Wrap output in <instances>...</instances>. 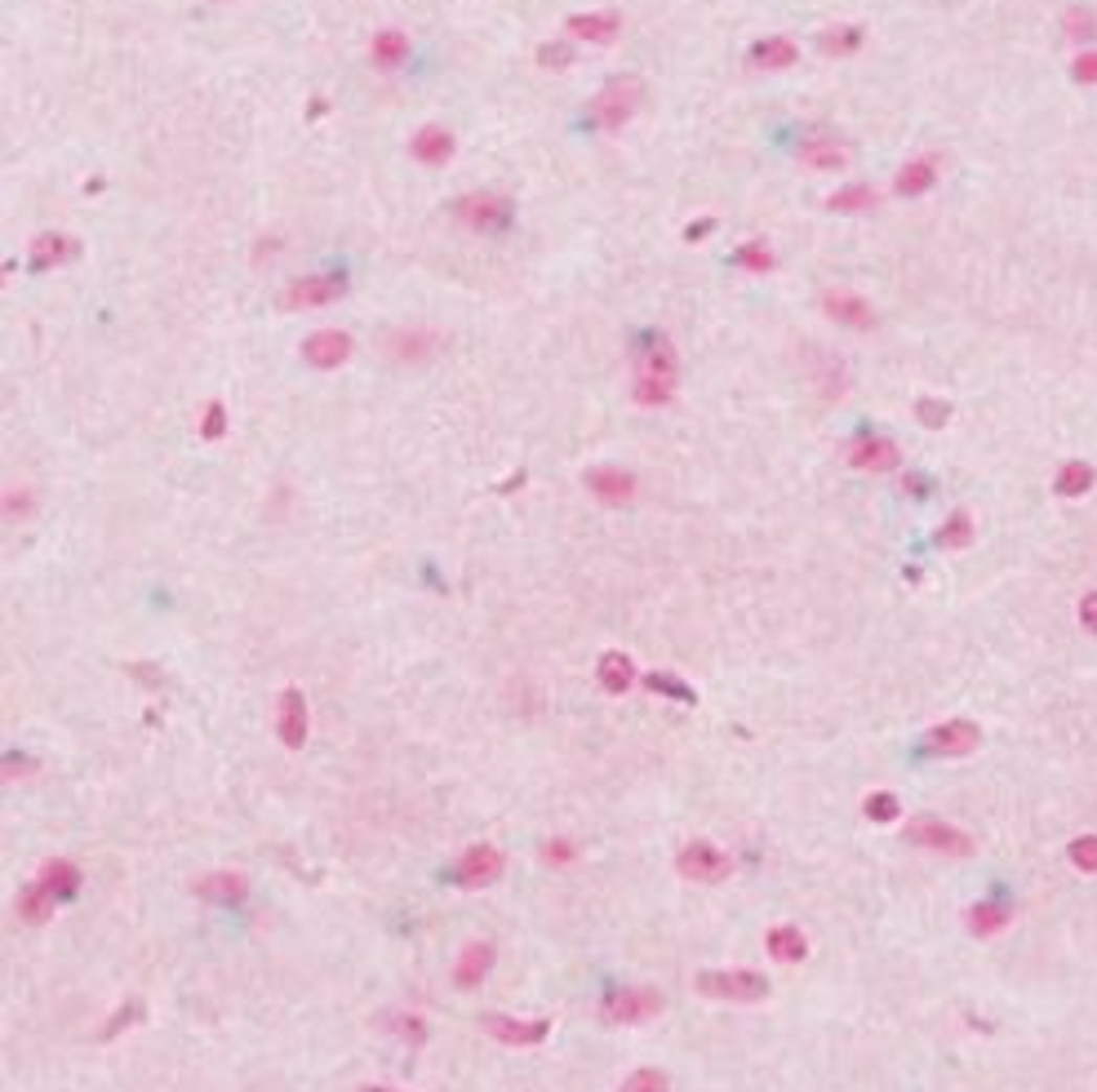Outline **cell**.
<instances>
[{
  "mask_svg": "<svg viewBox=\"0 0 1097 1092\" xmlns=\"http://www.w3.org/2000/svg\"><path fill=\"white\" fill-rule=\"evenodd\" d=\"M680 387V355L666 333H649L636 351V400L640 405H672Z\"/></svg>",
  "mask_w": 1097,
  "mask_h": 1092,
  "instance_id": "obj_1",
  "label": "cell"
},
{
  "mask_svg": "<svg viewBox=\"0 0 1097 1092\" xmlns=\"http://www.w3.org/2000/svg\"><path fill=\"white\" fill-rule=\"evenodd\" d=\"M698 995L702 1000H724V1004H760L769 1000V977L751 968H706L698 973Z\"/></svg>",
  "mask_w": 1097,
  "mask_h": 1092,
  "instance_id": "obj_2",
  "label": "cell"
},
{
  "mask_svg": "<svg viewBox=\"0 0 1097 1092\" xmlns=\"http://www.w3.org/2000/svg\"><path fill=\"white\" fill-rule=\"evenodd\" d=\"M906 839L916 844V849H928V853H942V857H969L973 853V835L960 831V826L942 822L934 813H920L906 822Z\"/></svg>",
  "mask_w": 1097,
  "mask_h": 1092,
  "instance_id": "obj_3",
  "label": "cell"
},
{
  "mask_svg": "<svg viewBox=\"0 0 1097 1092\" xmlns=\"http://www.w3.org/2000/svg\"><path fill=\"white\" fill-rule=\"evenodd\" d=\"M454 218H458L467 232H476V236H498V232L511 227V200H507V196H493V192L458 196Z\"/></svg>",
  "mask_w": 1097,
  "mask_h": 1092,
  "instance_id": "obj_4",
  "label": "cell"
},
{
  "mask_svg": "<svg viewBox=\"0 0 1097 1092\" xmlns=\"http://www.w3.org/2000/svg\"><path fill=\"white\" fill-rule=\"evenodd\" d=\"M662 1012V995L658 990H644V986H627V990H613L600 1000V1022L609 1026H640L649 1017Z\"/></svg>",
  "mask_w": 1097,
  "mask_h": 1092,
  "instance_id": "obj_5",
  "label": "cell"
},
{
  "mask_svg": "<svg viewBox=\"0 0 1097 1092\" xmlns=\"http://www.w3.org/2000/svg\"><path fill=\"white\" fill-rule=\"evenodd\" d=\"M640 103H644L640 77H613V81L600 89V99H596V121H600V129H622V125L640 111Z\"/></svg>",
  "mask_w": 1097,
  "mask_h": 1092,
  "instance_id": "obj_6",
  "label": "cell"
},
{
  "mask_svg": "<svg viewBox=\"0 0 1097 1092\" xmlns=\"http://www.w3.org/2000/svg\"><path fill=\"white\" fill-rule=\"evenodd\" d=\"M676 871L684 879H694V883H720V879H729L733 857L724 849H716V844L694 839V844H684V849L676 853Z\"/></svg>",
  "mask_w": 1097,
  "mask_h": 1092,
  "instance_id": "obj_7",
  "label": "cell"
},
{
  "mask_svg": "<svg viewBox=\"0 0 1097 1092\" xmlns=\"http://www.w3.org/2000/svg\"><path fill=\"white\" fill-rule=\"evenodd\" d=\"M347 293V276H303V280H293V285L281 293V303L289 311H321V307H333L338 298Z\"/></svg>",
  "mask_w": 1097,
  "mask_h": 1092,
  "instance_id": "obj_8",
  "label": "cell"
},
{
  "mask_svg": "<svg viewBox=\"0 0 1097 1092\" xmlns=\"http://www.w3.org/2000/svg\"><path fill=\"white\" fill-rule=\"evenodd\" d=\"M978 746H982V728L973 720H946L924 733V756H938V760H960Z\"/></svg>",
  "mask_w": 1097,
  "mask_h": 1092,
  "instance_id": "obj_9",
  "label": "cell"
},
{
  "mask_svg": "<svg viewBox=\"0 0 1097 1092\" xmlns=\"http://www.w3.org/2000/svg\"><path fill=\"white\" fill-rule=\"evenodd\" d=\"M480 1030H485L489 1040L507 1044V1048H537L551 1034V1022H547V1017H537V1022H520V1017L485 1012V1017H480Z\"/></svg>",
  "mask_w": 1097,
  "mask_h": 1092,
  "instance_id": "obj_10",
  "label": "cell"
},
{
  "mask_svg": "<svg viewBox=\"0 0 1097 1092\" xmlns=\"http://www.w3.org/2000/svg\"><path fill=\"white\" fill-rule=\"evenodd\" d=\"M311 733V711H307V693L303 689H285L281 702H276V738H281L289 750H303Z\"/></svg>",
  "mask_w": 1097,
  "mask_h": 1092,
  "instance_id": "obj_11",
  "label": "cell"
},
{
  "mask_svg": "<svg viewBox=\"0 0 1097 1092\" xmlns=\"http://www.w3.org/2000/svg\"><path fill=\"white\" fill-rule=\"evenodd\" d=\"M502 871H507V857H502L493 844H471V849L458 857L454 879L462 883V889H489Z\"/></svg>",
  "mask_w": 1097,
  "mask_h": 1092,
  "instance_id": "obj_12",
  "label": "cell"
},
{
  "mask_svg": "<svg viewBox=\"0 0 1097 1092\" xmlns=\"http://www.w3.org/2000/svg\"><path fill=\"white\" fill-rule=\"evenodd\" d=\"M351 351H356V343H351L347 329H315L303 343V361L311 369H343L351 361Z\"/></svg>",
  "mask_w": 1097,
  "mask_h": 1092,
  "instance_id": "obj_13",
  "label": "cell"
},
{
  "mask_svg": "<svg viewBox=\"0 0 1097 1092\" xmlns=\"http://www.w3.org/2000/svg\"><path fill=\"white\" fill-rule=\"evenodd\" d=\"M898 462H902V454L888 436H858L849 444V466L871 471V476H884V471H894Z\"/></svg>",
  "mask_w": 1097,
  "mask_h": 1092,
  "instance_id": "obj_14",
  "label": "cell"
},
{
  "mask_svg": "<svg viewBox=\"0 0 1097 1092\" xmlns=\"http://www.w3.org/2000/svg\"><path fill=\"white\" fill-rule=\"evenodd\" d=\"M587 488H591V498H600L609 506L636 502V476L622 471V466H591L587 471Z\"/></svg>",
  "mask_w": 1097,
  "mask_h": 1092,
  "instance_id": "obj_15",
  "label": "cell"
},
{
  "mask_svg": "<svg viewBox=\"0 0 1097 1092\" xmlns=\"http://www.w3.org/2000/svg\"><path fill=\"white\" fill-rule=\"evenodd\" d=\"M454 152H458V143H454V134L444 125H422L414 134V143H409V156H414L418 165H426V169H444L454 160Z\"/></svg>",
  "mask_w": 1097,
  "mask_h": 1092,
  "instance_id": "obj_16",
  "label": "cell"
},
{
  "mask_svg": "<svg viewBox=\"0 0 1097 1092\" xmlns=\"http://www.w3.org/2000/svg\"><path fill=\"white\" fill-rule=\"evenodd\" d=\"M822 311L835 320V325H844V329H871V325H876L871 303H866V298H858V293H849V289H831L822 298Z\"/></svg>",
  "mask_w": 1097,
  "mask_h": 1092,
  "instance_id": "obj_17",
  "label": "cell"
},
{
  "mask_svg": "<svg viewBox=\"0 0 1097 1092\" xmlns=\"http://www.w3.org/2000/svg\"><path fill=\"white\" fill-rule=\"evenodd\" d=\"M200 901H218V907H236V901L249 897V879L240 871H214V875H200L196 889H192Z\"/></svg>",
  "mask_w": 1097,
  "mask_h": 1092,
  "instance_id": "obj_18",
  "label": "cell"
},
{
  "mask_svg": "<svg viewBox=\"0 0 1097 1092\" xmlns=\"http://www.w3.org/2000/svg\"><path fill=\"white\" fill-rule=\"evenodd\" d=\"M81 254V244L71 240L67 232H45V236H36L31 240V249H27V258H31V267L36 271H53V267H63V262H71Z\"/></svg>",
  "mask_w": 1097,
  "mask_h": 1092,
  "instance_id": "obj_19",
  "label": "cell"
},
{
  "mask_svg": "<svg viewBox=\"0 0 1097 1092\" xmlns=\"http://www.w3.org/2000/svg\"><path fill=\"white\" fill-rule=\"evenodd\" d=\"M795 59H799V45L791 41V36H765V41H755L747 49V63L755 71H787Z\"/></svg>",
  "mask_w": 1097,
  "mask_h": 1092,
  "instance_id": "obj_20",
  "label": "cell"
},
{
  "mask_svg": "<svg viewBox=\"0 0 1097 1092\" xmlns=\"http://www.w3.org/2000/svg\"><path fill=\"white\" fill-rule=\"evenodd\" d=\"M942 174V160L938 156H916V160H906L898 169V182H894V192L906 196V200H916L924 192H934V182Z\"/></svg>",
  "mask_w": 1097,
  "mask_h": 1092,
  "instance_id": "obj_21",
  "label": "cell"
},
{
  "mask_svg": "<svg viewBox=\"0 0 1097 1092\" xmlns=\"http://www.w3.org/2000/svg\"><path fill=\"white\" fill-rule=\"evenodd\" d=\"M387 361H400V365H422L426 355H436V333L426 329H400L387 337Z\"/></svg>",
  "mask_w": 1097,
  "mask_h": 1092,
  "instance_id": "obj_22",
  "label": "cell"
},
{
  "mask_svg": "<svg viewBox=\"0 0 1097 1092\" xmlns=\"http://www.w3.org/2000/svg\"><path fill=\"white\" fill-rule=\"evenodd\" d=\"M489 968H493V946H489V941H471V946H462L458 964H454V986L471 990V986L485 982Z\"/></svg>",
  "mask_w": 1097,
  "mask_h": 1092,
  "instance_id": "obj_23",
  "label": "cell"
},
{
  "mask_svg": "<svg viewBox=\"0 0 1097 1092\" xmlns=\"http://www.w3.org/2000/svg\"><path fill=\"white\" fill-rule=\"evenodd\" d=\"M618 31H622V18L609 14V9H600V14H573V18H569V36H573V41L609 45Z\"/></svg>",
  "mask_w": 1097,
  "mask_h": 1092,
  "instance_id": "obj_24",
  "label": "cell"
},
{
  "mask_svg": "<svg viewBox=\"0 0 1097 1092\" xmlns=\"http://www.w3.org/2000/svg\"><path fill=\"white\" fill-rule=\"evenodd\" d=\"M596 680H600V689H605V693H613V698H622V693H627L631 684H636V662H631L627 653H618V649H613V653H605L600 662H596Z\"/></svg>",
  "mask_w": 1097,
  "mask_h": 1092,
  "instance_id": "obj_25",
  "label": "cell"
},
{
  "mask_svg": "<svg viewBox=\"0 0 1097 1092\" xmlns=\"http://www.w3.org/2000/svg\"><path fill=\"white\" fill-rule=\"evenodd\" d=\"M36 879H41L59 901H71V897H76V889H81V866L67 861V857H49Z\"/></svg>",
  "mask_w": 1097,
  "mask_h": 1092,
  "instance_id": "obj_26",
  "label": "cell"
},
{
  "mask_svg": "<svg viewBox=\"0 0 1097 1092\" xmlns=\"http://www.w3.org/2000/svg\"><path fill=\"white\" fill-rule=\"evenodd\" d=\"M1009 919H1013V911H1009V901H1000V897H987V901H978V907L964 911V924H969V933H978V937H995Z\"/></svg>",
  "mask_w": 1097,
  "mask_h": 1092,
  "instance_id": "obj_27",
  "label": "cell"
},
{
  "mask_svg": "<svg viewBox=\"0 0 1097 1092\" xmlns=\"http://www.w3.org/2000/svg\"><path fill=\"white\" fill-rule=\"evenodd\" d=\"M765 946H769V955L777 959V964H799V959L809 955V937L799 933L795 924H777V929H769Z\"/></svg>",
  "mask_w": 1097,
  "mask_h": 1092,
  "instance_id": "obj_28",
  "label": "cell"
},
{
  "mask_svg": "<svg viewBox=\"0 0 1097 1092\" xmlns=\"http://www.w3.org/2000/svg\"><path fill=\"white\" fill-rule=\"evenodd\" d=\"M53 907H59V897H53L41 879L23 883V893H18V919H23V924H45L53 915Z\"/></svg>",
  "mask_w": 1097,
  "mask_h": 1092,
  "instance_id": "obj_29",
  "label": "cell"
},
{
  "mask_svg": "<svg viewBox=\"0 0 1097 1092\" xmlns=\"http://www.w3.org/2000/svg\"><path fill=\"white\" fill-rule=\"evenodd\" d=\"M369 59H374L378 71H400L404 59H409V41L396 31V27H387L374 36V45H369Z\"/></svg>",
  "mask_w": 1097,
  "mask_h": 1092,
  "instance_id": "obj_30",
  "label": "cell"
},
{
  "mask_svg": "<svg viewBox=\"0 0 1097 1092\" xmlns=\"http://www.w3.org/2000/svg\"><path fill=\"white\" fill-rule=\"evenodd\" d=\"M1093 484H1097V471L1089 462H1080V458H1071V462L1057 466V480H1053L1057 498H1084Z\"/></svg>",
  "mask_w": 1097,
  "mask_h": 1092,
  "instance_id": "obj_31",
  "label": "cell"
},
{
  "mask_svg": "<svg viewBox=\"0 0 1097 1092\" xmlns=\"http://www.w3.org/2000/svg\"><path fill=\"white\" fill-rule=\"evenodd\" d=\"M799 165L809 169H844L849 165V147L835 143V138H813L799 147Z\"/></svg>",
  "mask_w": 1097,
  "mask_h": 1092,
  "instance_id": "obj_32",
  "label": "cell"
},
{
  "mask_svg": "<svg viewBox=\"0 0 1097 1092\" xmlns=\"http://www.w3.org/2000/svg\"><path fill=\"white\" fill-rule=\"evenodd\" d=\"M862 41H866V31L849 23V27H831V31L817 36V49H822L827 59H849V53L862 49Z\"/></svg>",
  "mask_w": 1097,
  "mask_h": 1092,
  "instance_id": "obj_33",
  "label": "cell"
},
{
  "mask_svg": "<svg viewBox=\"0 0 1097 1092\" xmlns=\"http://www.w3.org/2000/svg\"><path fill=\"white\" fill-rule=\"evenodd\" d=\"M876 204H880L876 187H844V192H835L827 200V210L831 214H866V210H876Z\"/></svg>",
  "mask_w": 1097,
  "mask_h": 1092,
  "instance_id": "obj_34",
  "label": "cell"
},
{
  "mask_svg": "<svg viewBox=\"0 0 1097 1092\" xmlns=\"http://www.w3.org/2000/svg\"><path fill=\"white\" fill-rule=\"evenodd\" d=\"M969 542H973V516H969V511H956V516L938 529V546H942V551H964Z\"/></svg>",
  "mask_w": 1097,
  "mask_h": 1092,
  "instance_id": "obj_35",
  "label": "cell"
},
{
  "mask_svg": "<svg viewBox=\"0 0 1097 1092\" xmlns=\"http://www.w3.org/2000/svg\"><path fill=\"white\" fill-rule=\"evenodd\" d=\"M817 369H813V383L817 391L827 395V400H835V395H844V365L835 361V355H813Z\"/></svg>",
  "mask_w": 1097,
  "mask_h": 1092,
  "instance_id": "obj_36",
  "label": "cell"
},
{
  "mask_svg": "<svg viewBox=\"0 0 1097 1092\" xmlns=\"http://www.w3.org/2000/svg\"><path fill=\"white\" fill-rule=\"evenodd\" d=\"M733 262H738L742 271H755V276H765V271H773V262H777V258H773V249H769L765 240H751V244H742V249L733 254Z\"/></svg>",
  "mask_w": 1097,
  "mask_h": 1092,
  "instance_id": "obj_37",
  "label": "cell"
},
{
  "mask_svg": "<svg viewBox=\"0 0 1097 1092\" xmlns=\"http://www.w3.org/2000/svg\"><path fill=\"white\" fill-rule=\"evenodd\" d=\"M644 684L654 689V693H662V698H676V702H684V706H698V693L684 684V680H672V675L666 671H654V675H644Z\"/></svg>",
  "mask_w": 1097,
  "mask_h": 1092,
  "instance_id": "obj_38",
  "label": "cell"
},
{
  "mask_svg": "<svg viewBox=\"0 0 1097 1092\" xmlns=\"http://www.w3.org/2000/svg\"><path fill=\"white\" fill-rule=\"evenodd\" d=\"M862 813L871 817V822H894V817H902V804H898V795H888V790H876V795H866V804H862Z\"/></svg>",
  "mask_w": 1097,
  "mask_h": 1092,
  "instance_id": "obj_39",
  "label": "cell"
},
{
  "mask_svg": "<svg viewBox=\"0 0 1097 1092\" xmlns=\"http://www.w3.org/2000/svg\"><path fill=\"white\" fill-rule=\"evenodd\" d=\"M618 1092H672V1079H666L662 1070H654V1066H644V1070H636V1075H627V1084Z\"/></svg>",
  "mask_w": 1097,
  "mask_h": 1092,
  "instance_id": "obj_40",
  "label": "cell"
},
{
  "mask_svg": "<svg viewBox=\"0 0 1097 1092\" xmlns=\"http://www.w3.org/2000/svg\"><path fill=\"white\" fill-rule=\"evenodd\" d=\"M1071 866L1075 871H1084V875H1097V835H1080V839H1071Z\"/></svg>",
  "mask_w": 1097,
  "mask_h": 1092,
  "instance_id": "obj_41",
  "label": "cell"
},
{
  "mask_svg": "<svg viewBox=\"0 0 1097 1092\" xmlns=\"http://www.w3.org/2000/svg\"><path fill=\"white\" fill-rule=\"evenodd\" d=\"M222 436H227V409L218 400H210L200 413V440H222Z\"/></svg>",
  "mask_w": 1097,
  "mask_h": 1092,
  "instance_id": "obj_42",
  "label": "cell"
},
{
  "mask_svg": "<svg viewBox=\"0 0 1097 1092\" xmlns=\"http://www.w3.org/2000/svg\"><path fill=\"white\" fill-rule=\"evenodd\" d=\"M916 418H920L924 427H934V431H938V427L951 422V405H946V400H934V395H924V400H916Z\"/></svg>",
  "mask_w": 1097,
  "mask_h": 1092,
  "instance_id": "obj_43",
  "label": "cell"
},
{
  "mask_svg": "<svg viewBox=\"0 0 1097 1092\" xmlns=\"http://www.w3.org/2000/svg\"><path fill=\"white\" fill-rule=\"evenodd\" d=\"M1067 36H1071V41H1093V36H1097V14L1093 9H1067Z\"/></svg>",
  "mask_w": 1097,
  "mask_h": 1092,
  "instance_id": "obj_44",
  "label": "cell"
},
{
  "mask_svg": "<svg viewBox=\"0 0 1097 1092\" xmlns=\"http://www.w3.org/2000/svg\"><path fill=\"white\" fill-rule=\"evenodd\" d=\"M129 1022H142V1004H138V1000H129V1004H125L116 1017H107V1022H103V1030H98V1040H111V1034H120Z\"/></svg>",
  "mask_w": 1097,
  "mask_h": 1092,
  "instance_id": "obj_45",
  "label": "cell"
},
{
  "mask_svg": "<svg viewBox=\"0 0 1097 1092\" xmlns=\"http://www.w3.org/2000/svg\"><path fill=\"white\" fill-rule=\"evenodd\" d=\"M543 861H551V866H573V861H578V844H573V839H547V844H543Z\"/></svg>",
  "mask_w": 1097,
  "mask_h": 1092,
  "instance_id": "obj_46",
  "label": "cell"
},
{
  "mask_svg": "<svg viewBox=\"0 0 1097 1092\" xmlns=\"http://www.w3.org/2000/svg\"><path fill=\"white\" fill-rule=\"evenodd\" d=\"M387 1026H392V1034H404L409 1044H422V1040H426V1022H422V1017H409V1012H404V1017H392Z\"/></svg>",
  "mask_w": 1097,
  "mask_h": 1092,
  "instance_id": "obj_47",
  "label": "cell"
},
{
  "mask_svg": "<svg viewBox=\"0 0 1097 1092\" xmlns=\"http://www.w3.org/2000/svg\"><path fill=\"white\" fill-rule=\"evenodd\" d=\"M1071 77L1080 81V85H1097V49H1084L1080 59L1071 63Z\"/></svg>",
  "mask_w": 1097,
  "mask_h": 1092,
  "instance_id": "obj_48",
  "label": "cell"
},
{
  "mask_svg": "<svg viewBox=\"0 0 1097 1092\" xmlns=\"http://www.w3.org/2000/svg\"><path fill=\"white\" fill-rule=\"evenodd\" d=\"M0 768H5L9 782H18V778H31V773H36V760H31V756H18V750H14V756H5V764H0Z\"/></svg>",
  "mask_w": 1097,
  "mask_h": 1092,
  "instance_id": "obj_49",
  "label": "cell"
},
{
  "mask_svg": "<svg viewBox=\"0 0 1097 1092\" xmlns=\"http://www.w3.org/2000/svg\"><path fill=\"white\" fill-rule=\"evenodd\" d=\"M537 63H543V67H569L573 49L569 45H543V49H537Z\"/></svg>",
  "mask_w": 1097,
  "mask_h": 1092,
  "instance_id": "obj_50",
  "label": "cell"
},
{
  "mask_svg": "<svg viewBox=\"0 0 1097 1092\" xmlns=\"http://www.w3.org/2000/svg\"><path fill=\"white\" fill-rule=\"evenodd\" d=\"M31 511V494L27 488H14V494H5V516L9 520H23Z\"/></svg>",
  "mask_w": 1097,
  "mask_h": 1092,
  "instance_id": "obj_51",
  "label": "cell"
},
{
  "mask_svg": "<svg viewBox=\"0 0 1097 1092\" xmlns=\"http://www.w3.org/2000/svg\"><path fill=\"white\" fill-rule=\"evenodd\" d=\"M1080 627L1089 635H1097V591H1084V599H1080Z\"/></svg>",
  "mask_w": 1097,
  "mask_h": 1092,
  "instance_id": "obj_52",
  "label": "cell"
},
{
  "mask_svg": "<svg viewBox=\"0 0 1097 1092\" xmlns=\"http://www.w3.org/2000/svg\"><path fill=\"white\" fill-rule=\"evenodd\" d=\"M360 1092H400V1088H387V1084H369V1088H360Z\"/></svg>",
  "mask_w": 1097,
  "mask_h": 1092,
  "instance_id": "obj_53",
  "label": "cell"
}]
</instances>
